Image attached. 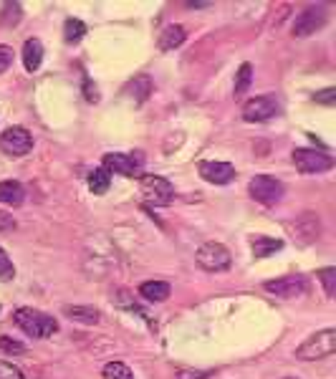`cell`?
Listing matches in <instances>:
<instances>
[{"label":"cell","instance_id":"6da1fadb","mask_svg":"<svg viewBox=\"0 0 336 379\" xmlns=\"http://www.w3.org/2000/svg\"><path fill=\"white\" fill-rule=\"evenodd\" d=\"M15 324L28 334V336H34V339H46L51 336L56 329H59V321L48 316L43 311H36V309H18L13 313Z\"/></svg>","mask_w":336,"mask_h":379},{"label":"cell","instance_id":"7a4b0ae2","mask_svg":"<svg viewBox=\"0 0 336 379\" xmlns=\"http://www.w3.org/2000/svg\"><path fill=\"white\" fill-rule=\"evenodd\" d=\"M334 349H336V329H323V332H316L314 336H309V339L298 346L296 357L301 362H314L334 354Z\"/></svg>","mask_w":336,"mask_h":379},{"label":"cell","instance_id":"3957f363","mask_svg":"<svg viewBox=\"0 0 336 379\" xmlns=\"http://www.w3.org/2000/svg\"><path fill=\"white\" fill-rule=\"evenodd\" d=\"M251 198L265 207L278 205L284 198V182L276 180V177H268V174H258L251 180Z\"/></svg>","mask_w":336,"mask_h":379},{"label":"cell","instance_id":"277c9868","mask_svg":"<svg viewBox=\"0 0 336 379\" xmlns=\"http://www.w3.org/2000/svg\"><path fill=\"white\" fill-rule=\"evenodd\" d=\"M139 190H142L145 200L152 202V205H170L172 198H175L172 185L165 177H159V174H145V177L139 180Z\"/></svg>","mask_w":336,"mask_h":379},{"label":"cell","instance_id":"5b68a950","mask_svg":"<svg viewBox=\"0 0 336 379\" xmlns=\"http://www.w3.org/2000/svg\"><path fill=\"white\" fill-rule=\"evenodd\" d=\"M198 266L205 268V271L210 273H218L225 271V268L231 266V251L220 243H205V246L198 248Z\"/></svg>","mask_w":336,"mask_h":379},{"label":"cell","instance_id":"8992f818","mask_svg":"<svg viewBox=\"0 0 336 379\" xmlns=\"http://www.w3.org/2000/svg\"><path fill=\"white\" fill-rule=\"evenodd\" d=\"M0 149L13 157H23L34 149V137L23 126H8L6 132L0 134Z\"/></svg>","mask_w":336,"mask_h":379},{"label":"cell","instance_id":"52a82bcc","mask_svg":"<svg viewBox=\"0 0 336 379\" xmlns=\"http://www.w3.org/2000/svg\"><path fill=\"white\" fill-rule=\"evenodd\" d=\"M293 165H296V170L303 174H316V172L331 170L334 160H331L329 154L316 152V149H296V152H293Z\"/></svg>","mask_w":336,"mask_h":379},{"label":"cell","instance_id":"ba28073f","mask_svg":"<svg viewBox=\"0 0 336 379\" xmlns=\"http://www.w3.org/2000/svg\"><path fill=\"white\" fill-rule=\"evenodd\" d=\"M281 112V104L276 96H256V99L245 101L243 107V119L245 121H268Z\"/></svg>","mask_w":336,"mask_h":379},{"label":"cell","instance_id":"9c48e42d","mask_svg":"<svg viewBox=\"0 0 336 379\" xmlns=\"http://www.w3.org/2000/svg\"><path fill=\"white\" fill-rule=\"evenodd\" d=\"M309 288V281L303 276H286V278L276 281H265V291L278 296V299H293V296H301Z\"/></svg>","mask_w":336,"mask_h":379},{"label":"cell","instance_id":"30bf717a","mask_svg":"<svg viewBox=\"0 0 336 379\" xmlns=\"http://www.w3.org/2000/svg\"><path fill=\"white\" fill-rule=\"evenodd\" d=\"M142 154L134 152V154H106L104 157V170L109 174L117 172V174H124V177H132V174L139 172V167H142Z\"/></svg>","mask_w":336,"mask_h":379},{"label":"cell","instance_id":"8fae6325","mask_svg":"<svg viewBox=\"0 0 336 379\" xmlns=\"http://www.w3.org/2000/svg\"><path fill=\"white\" fill-rule=\"evenodd\" d=\"M200 177L212 185H228L235 180V167L228 162H200Z\"/></svg>","mask_w":336,"mask_h":379},{"label":"cell","instance_id":"7c38bea8","mask_svg":"<svg viewBox=\"0 0 336 379\" xmlns=\"http://www.w3.org/2000/svg\"><path fill=\"white\" fill-rule=\"evenodd\" d=\"M323 23H326V10L323 8H306L293 20V36H311L314 31L323 28Z\"/></svg>","mask_w":336,"mask_h":379},{"label":"cell","instance_id":"4fadbf2b","mask_svg":"<svg viewBox=\"0 0 336 379\" xmlns=\"http://www.w3.org/2000/svg\"><path fill=\"white\" fill-rule=\"evenodd\" d=\"M293 230H296L298 243H311V240L319 238V218H316V215L306 213L301 220H296Z\"/></svg>","mask_w":336,"mask_h":379},{"label":"cell","instance_id":"5bb4252c","mask_svg":"<svg viewBox=\"0 0 336 379\" xmlns=\"http://www.w3.org/2000/svg\"><path fill=\"white\" fill-rule=\"evenodd\" d=\"M170 283H165V281H145L142 286H139V296L147 301H167L170 299Z\"/></svg>","mask_w":336,"mask_h":379},{"label":"cell","instance_id":"9a60e30c","mask_svg":"<svg viewBox=\"0 0 336 379\" xmlns=\"http://www.w3.org/2000/svg\"><path fill=\"white\" fill-rule=\"evenodd\" d=\"M41 61H43V43L38 38H28L26 46H23V64L34 73L41 68Z\"/></svg>","mask_w":336,"mask_h":379},{"label":"cell","instance_id":"2e32d148","mask_svg":"<svg viewBox=\"0 0 336 379\" xmlns=\"http://www.w3.org/2000/svg\"><path fill=\"white\" fill-rule=\"evenodd\" d=\"M23 200H26V190H23L20 182H13V180L0 182V202H3V205L18 207Z\"/></svg>","mask_w":336,"mask_h":379},{"label":"cell","instance_id":"e0dca14e","mask_svg":"<svg viewBox=\"0 0 336 379\" xmlns=\"http://www.w3.org/2000/svg\"><path fill=\"white\" fill-rule=\"evenodd\" d=\"M185 28L182 26H167L165 31H162V36H159V48L162 51H175L177 46H182L185 43Z\"/></svg>","mask_w":336,"mask_h":379},{"label":"cell","instance_id":"ac0fdd59","mask_svg":"<svg viewBox=\"0 0 336 379\" xmlns=\"http://www.w3.org/2000/svg\"><path fill=\"white\" fill-rule=\"evenodd\" d=\"M251 246H253V255H256V258H265V255H273L276 251H281V248H284V240L258 235V238H253Z\"/></svg>","mask_w":336,"mask_h":379},{"label":"cell","instance_id":"d6986e66","mask_svg":"<svg viewBox=\"0 0 336 379\" xmlns=\"http://www.w3.org/2000/svg\"><path fill=\"white\" fill-rule=\"evenodd\" d=\"M109 185H112V174L106 172L104 167H96V170L89 172V190L94 195H104L109 190Z\"/></svg>","mask_w":336,"mask_h":379},{"label":"cell","instance_id":"ffe728a7","mask_svg":"<svg viewBox=\"0 0 336 379\" xmlns=\"http://www.w3.org/2000/svg\"><path fill=\"white\" fill-rule=\"evenodd\" d=\"M64 313H66L71 321H81V324H89V326L99 321V311L92 306H66Z\"/></svg>","mask_w":336,"mask_h":379},{"label":"cell","instance_id":"44dd1931","mask_svg":"<svg viewBox=\"0 0 336 379\" xmlns=\"http://www.w3.org/2000/svg\"><path fill=\"white\" fill-rule=\"evenodd\" d=\"M251 79H253V66L251 64H243L240 66V71H238V79H235V99H240L245 91H248V87H251Z\"/></svg>","mask_w":336,"mask_h":379},{"label":"cell","instance_id":"7402d4cb","mask_svg":"<svg viewBox=\"0 0 336 379\" xmlns=\"http://www.w3.org/2000/svg\"><path fill=\"white\" fill-rule=\"evenodd\" d=\"M86 36V26L81 23L79 18H68L66 26H64V38L68 40V43H76V40H81Z\"/></svg>","mask_w":336,"mask_h":379},{"label":"cell","instance_id":"603a6c76","mask_svg":"<svg viewBox=\"0 0 336 379\" xmlns=\"http://www.w3.org/2000/svg\"><path fill=\"white\" fill-rule=\"evenodd\" d=\"M104 379H134L132 369L126 364H122V362H109V364L104 366Z\"/></svg>","mask_w":336,"mask_h":379},{"label":"cell","instance_id":"cb8c5ba5","mask_svg":"<svg viewBox=\"0 0 336 379\" xmlns=\"http://www.w3.org/2000/svg\"><path fill=\"white\" fill-rule=\"evenodd\" d=\"M13 278H15L13 260L8 258V253L0 248V281H13Z\"/></svg>","mask_w":336,"mask_h":379},{"label":"cell","instance_id":"d4e9b609","mask_svg":"<svg viewBox=\"0 0 336 379\" xmlns=\"http://www.w3.org/2000/svg\"><path fill=\"white\" fill-rule=\"evenodd\" d=\"M0 349L8 354H18V357L26 354V344H20V341L10 339V336H0Z\"/></svg>","mask_w":336,"mask_h":379},{"label":"cell","instance_id":"484cf974","mask_svg":"<svg viewBox=\"0 0 336 379\" xmlns=\"http://www.w3.org/2000/svg\"><path fill=\"white\" fill-rule=\"evenodd\" d=\"M134 91H137V96H134V99L137 101H145L147 96H149V91H152V81L147 79V76H139V79H134ZM132 91V94H134Z\"/></svg>","mask_w":336,"mask_h":379},{"label":"cell","instance_id":"4316f807","mask_svg":"<svg viewBox=\"0 0 336 379\" xmlns=\"http://www.w3.org/2000/svg\"><path fill=\"white\" fill-rule=\"evenodd\" d=\"M319 278H321L326 293H329V296H334V293H336V268H323V271L319 273Z\"/></svg>","mask_w":336,"mask_h":379},{"label":"cell","instance_id":"83f0119b","mask_svg":"<svg viewBox=\"0 0 336 379\" xmlns=\"http://www.w3.org/2000/svg\"><path fill=\"white\" fill-rule=\"evenodd\" d=\"M0 379H26V377H23V372H20L18 366L0 362Z\"/></svg>","mask_w":336,"mask_h":379},{"label":"cell","instance_id":"f1b7e54d","mask_svg":"<svg viewBox=\"0 0 336 379\" xmlns=\"http://www.w3.org/2000/svg\"><path fill=\"white\" fill-rule=\"evenodd\" d=\"M314 101H316V104H326V107H334V101H336V89H323V91L314 94Z\"/></svg>","mask_w":336,"mask_h":379},{"label":"cell","instance_id":"f546056e","mask_svg":"<svg viewBox=\"0 0 336 379\" xmlns=\"http://www.w3.org/2000/svg\"><path fill=\"white\" fill-rule=\"evenodd\" d=\"M13 64V48L10 46H0V73L8 71Z\"/></svg>","mask_w":336,"mask_h":379},{"label":"cell","instance_id":"4dcf8cb0","mask_svg":"<svg viewBox=\"0 0 336 379\" xmlns=\"http://www.w3.org/2000/svg\"><path fill=\"white\" fill-rule=\"evenodd\" d=\"M15 228V220L10 213H0V233H8V230H13Z\"/></svg>","mask_w":336,"mask_h":379},{"label":"cell","instance_id":"1f68e13d","mask_svg":"<svg viewBox=\"0 0 336 379\" xmlns=\"http://www.w3.org/2000/svg\"><path fill=\"white\" fill-rule=\"evenodd\" d=\"M84 96H86V101H99V94H96V87H94V84H92L89 79L84 81Z\"/></svg>","mask_w":336,"mask_h":379},{"label":"cell","instance_id":"d6a6232c","mask_svg":"<svg viewBox=\"0 0 336 379\" xmlns=\"http://www.w3.org/2000/svg\"><path fill=\"white\" fill-rule=\"evenodd\" d=\"M210 372H180L177 379H205Z\"/></svg>","mask_w":336,"mask_h":379},{"label":"cell","instance_id":"836d02e7","mask_svg":"<svg viewBox=\"0 0 336 379\" xmlns=\"http://www.w3.org/2000/svg\"><path fill=\"white\" fill-rule=\"evenodd\" d=\"M210 3H187V8H207Z\"/></svg>","mask_w":336,"mask_h":379},{"label":"cell","instance_id":"e575fe53","mask_svg":"<svg viewBox=\"0 0 336 379\" xmlns=\"http://www.w3.org/2000/svg\"><path fill=\"white\" fill-rule=\"evenodd\" d=\"M288 379H296V377H288Z\"/></svg>","mask_w":336,"mask_h":379}]
</instances>
